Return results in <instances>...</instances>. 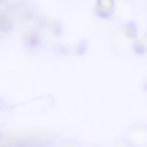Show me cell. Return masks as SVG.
<instances>
[{"label":"cell","instance_id":"6da1fadb","mask_svg":"<svg viewBox=\"0 0 147 147\" xmlns=\"http://www.w3.org/2000/svg\"><path fill=\"white\" fill-rule=\"evenodd\" d=\"M123 139L133 147H147V124L134 123L130 125L124 131Z\"/></svg>","mask_w":147,"mask_h":147},{"label":"cell","instance_id":"7a4b0ae2","mask_svg":"<svg viewBox=\"0 0 147 147\" xmlns=\"http://www.w3.org/2000/svg\"><path fill=\"white\" fill-rule=\"evenodd\" d=\"M115 14H117L118 17L125 23L132 21L134 16V6L130 0H115L114 15Z\"/></svg>","mask_w":147,"mask_h":147},{"label":"cell","instance_id":"3957f363","mask_svg":"<svg viewBox=\"0 0 147 147\" xmlns=\"http://www.w3.org/2000/svg\"><path fill=\"white\" fill-rule=\"evenodd\" d=\"M95 10L100 17L108 18L113 16L115 10V0H96Z\"/></svg>","mask_w":147,"mask_h":147},{"label":"cell","instance_id":"277c9868","mask_svg":"<svg viewBox=\"0 0 147 147\" xmlns=\"http://www.w3.org/2000/svg\"><path fill=\"white\" fill-rule=\"evenodd\" d=\"M133 53L139 56H147V32L140 39H137L132 46Z\"/></svg>","mask_w":147,"mask_h":147},{"label":"cell","instance_id":"5b68a950","mask_svg":"<svg viewBox=\"0 0 147 147\" xmlns=\"http://www.w3.org/2000/svg\"><path fill=\"white\" fill-rule=\"evenodd\" d=\"M59 147H82V145L74 140H65V141H62L59 145Z\"/></svg>","mask_w":147,"mask_h":147},{"label":"cell","instance_id":"8992f818","mask_svg":"<svg viewBox=\"0 0 147 147\" xmlns=\"http://www.w3.org/2000/svg\"><path fill=\"white\" fill-rule=\"evenodd\" d=\"M111 147H133L132 145H130L125 139H123V138H121V139H117L114 144H113V146Z\"/></svg>","mask_w":147,"mask_h":147},{"label":"cell","instance_id":"52a82bcc","mask_svg":"<svg viewBox=\"0 0 147 147\" xmlns=\"http://www.w3.org/2000/svg\"><path fill=\"white\" fill-rule=\"evenodd\" d=\"M144 90H145V91L147 92V82H146V83L144 84Z\"/></svg>","mask_w":147,"mask_h":147},{"label":"cell","instance_id":"ba28073f","mask_svg":"<svg viewBox=\"0 0 147 147\" xmlns=\"http://www.w3.org/2000/svg\"><path fill=\"white\" fill-rule=\"evenodd\" d=\"M145 11H146V13H147V1H146V2H145Z\"/></svg>","mask_w":147,"mask_h":147},{"label":"cell","instance_id":"9c48e42d","mask_svg":"<svg viewBox=\"0 0 147 147\" xmlns=\"http://www.w3.org/2000/svg\"><path fill=\"white\" fill-rule=\"evenodd\" d=\"M93 147H102V146H99V145H96V146H93Z\"/></svg>","mask_w":147,"mask_h":147}]
</instances>
